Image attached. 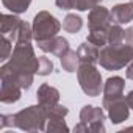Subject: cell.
<instances>
[{
  "label": "cell",
  "instance_id": "obj_25",
  "mask_svg": "<svg viewBox=\"0 0 133 133\" xmlns=\"http://www.w3.org/2000/svg\"><path fill=\"white\" fill-rule=\"evenodd\" d=\"M45 130L47 131H68V125H66L64 119H49L47 121V125H45Z\"/></svg>",
  "mask_w": 133,
  "mask_h": 133
},
{
  "label": "cell",
  "instance_id": "obj_20",
  "mask_svg": "<svg viewBox=\"0 0 133 133\" xmlns=\"http://www.w3.org/2000/svg\"><path fill=\"white\" fill-rule=\"evenodd\" d=\"M124 30L119 24H111V27L108 28V44L111 45H117L124 42Z\"/></svg>",
  "mask_w": 133,
  "mask_h": 133
},
{
  "label": "cell",
  "instance_id": "obj_18",
  "mask_svg": "<svg viewBox=\"0 0 133 133\" xmlns=\"http://www.w3.org/2000/svg\"><path fill=\"white\" fill-rule=\"evenodd\" d=\"M83 27V19L77 14H68L63 21V28L68 33H78Z\"/></svg>",
  "mask_w": 133,
  "mask_h": 133
},
{
  "label": "cell",
  "instance_id": "obj_22",
  "mask_svg": "<svg viewBox=\"0 0 133 133\" xmlns=\"http://www.w3.org/2000/svg\"><path fill=\"white\" fill-rule=\"evenodd\" d=\"M102 0H72V8L78 11H88L92 10L94 6L100 5Z\"/></svg>",
  "mask_w": 133,
  "mask_h": 133
},
{
  "label": "cell",
  "instance_id": "obj_16",
  "mask_svg": "<svg viewBox=\"0 0 133 133\" xmlns=\"http://www.w3.org/2000/svg\"><path fill=\"white\" fill-rule=\"evenodd\" d=\"M77 53H78V59L80 63H88V64H96L99 61V55H100V50L97 45L91 44V42H83L80 44V47L77 49Z\"/></svg>",
  "mask_w": 133,
  "mask_h": 133
},
{
  "label": "cell",
  "instance_id": "obj_23",
  "mask_svg": "<svg viewBox=\"0 0 133 133\" xmlns=\"http://www.w3.org/2000/svg\"><path fill=\"white\" fill-rule=\"evenodd\" d=\"M68 113H69L68 108H66L64 105H59L58 103V105H55V107H52V108L47 110V117L49 119H64L66 116H68Z\"/></svg>",
  "mask_w": 133,
  "mask_h": 133
},
{
  "label": "cell",
  "instance_id": "obj_27",
  "mask_svg": "<svg viewBox=\"0 0 133 133\" xmlns=\"http://www.w3.org/2000/svg\"><path fill=\"white\" fill-rule=\"evenodd\" d=\"M0 119H2V122H0V128L14 127V116L13 114H2Z\"/></svg>",
  "mask_w": 133,
  "mask_h": 133
},
{
  "label": "cell",
  "instance_id": "obj_24",
  "mask_svg": "<svg viewBox=\"0 0 133 133\" xmlns=\"http://www.w3.org/2000/svg\"><path fill=\"white\" fill-rule=\"evenodd\" d=\"M53 71V63L47 56H39V66H38V75H49Z\"/></svg>",
  "mask_w": 133,
  "mask_h": 133
},
{
  "label": "cell",
  "instance_id": "obj_30",
  "mask_svg": "<svg viewBox=\"0 0 133 133\" xmlns=\"http://www.w3.org/2000/svg\"><path fill=\"white\" fill-rule=\"evenodd\" d=\"M125 99H127V103H128V107L133 110V91H130V92L125 96Z\"/></svg>",
  "mask_w": 133,
  "mask_h": 133
},
{
  "label": "cell",
  "instance_id": "obj_5",
  "mask_svg": "<svg viewBox=\"0 0 133 133\" xmlns=\"http://www.w3.org/2000/svg\"><path fill=\"white\" fill-rule=\"evenodd\" d=\"M31 27H33V39L36 42L47 41L56 36L58 31L61 30V24L58 22V19L47 11H39L35 16Z\"/></svg>",
  "mask_w": 133,
  "mask_h": 133
},
{
  "label": "cell",
  "instance_id": "obj_3",
  "mask_svg": "<svg viewBox=\"0 0 133 133\" xmlns=\"http://www.w3.org/2000/svg\"><path fill=\"white\" fill-rule=\"evenodd\" d=\"M77 77L82 91L86 96L96 97L103 92V83H102V75L96 64H88V63H80L77 69Z\"/></svg>",
  "mask_w": 133,
  "mask_h": 133
},
{
  "label": "cell",
  "instance_id": "obj_19",
  "mask_svg": "<svg viewBox=\"0 0 133 133\" xmlns=\"http://www.w3.org/2000/svg\"><path fill=\"white\" fill-rule=\"evenodd\" d=\"M2 3L5 8H8L11 13H16V14H21V13H25L31 3V0H2Z\"/></svg>",
  "mask_w": 133,
  "mask_h": 133
},
{
  "label": "cell",
  "instance_id": "obj_14",
  "mask_svg": "<svg viewBox=\"0 0 133 133\" xmlns=\"http://www.w3.org/2000/svg\"><path fill=\"white\" fill-rule=\"evenodd\" d=\"M125 82L122 77H110L103 85V100H111L122 97Z\"/></svg>",
  "mask_w": 133,
  "mask_h": 133
},
{
  "label": "cell",
  "instance_id": "obj_13",
  "mask_svg": "<svg viewBox=\"0 0 133 133\" xmlns=\"http://www.w3.org/2000/svg\"><path fill=\"white\" fill-rule=\"evenodd\" d=\"M21 91L22 88L14 83L13 80L2 78V89H0V100L3 103H14L21 99Z\"/></svg>",
  "mask_w": 133,
  "mask_h": 133
},
{
  "label": "cell",
  "instance_id": "obj_6",
  "mask_svg": "<svg viewBox=\"0 0 133 133\" xmlns=\"http://www.w3.org/2000/svg\"><path fill=\"white\" fill-rule=\"evenodd\" d=\"M105 113L99 107L86 105L80 111V124L75 125V131H105Z\"/></svg>",
  "mask_w": 133,
  "mask_h": 133
},
{
  "label": "cell",
  "instance_id": "obj_8",
  "mask_svg": "<svg viewBox=\"0 0 133 133\" xmlns=\"http://www.w3.org/2000/svg\"><path fill=\"white\" fill-rule=\"evenodd\" d=\"M103 108H107L108 117L111 119L113 124H121L125 119H128L130 107L124 96L117 99H111V100H103Z\"/></svg>",
  "mask_w": 133,
  "mask_h": 133
},
{
  "label": "cell",
  "instance_id": "obj_29",
  "mask_svg": "<svg viewBox=\"0 0 133 133\" xmlns=\"http://www.w3.org/2000/svg\"><path fill=\"white\" fill-rule=\"evenodd\" d=\"M127 78H130V80H133V61L127 66Z\"/></svg>",
  "mask_w": 133,
  "mask_h": 133
},
{
  "label": "cell",
  "instance_id": "obj_17",
  "mask_svg": "<svg viewBox=\"0 0 133 133\" xmlns=\"http://www.w3.org/2000/svg\"><path fill=\"white\" fill-rule=\"evenodd\" d=\"M59 59H61V68L66 72H75L78 69L80 59H78V53L77 52H74V50L69 49L63 56H59Z\"/></svg>",
  "mask_w": 133,
  "mask_h": 133
},
{
  "label": "cell",
  "instance_id": "obj_10",
  "mask_svg": "<svg viewBox=\"0 0 133 133\" xmlns=\"http://www.w3.org/2000/svg\"><path fill=\"white\" fill-rule=\"evenodd\" d=\"M36 99H38L39 105H42L45 110H49V108L58 105V102H59V91L56 88L44 83V85L39 86V89L36 92Z\"/></svg>",
  "mask_w": 133,
  "mask_h": 133
},
{
  "label": "cell",
  "instance_id": "obj_12",
  "mask_svg": "<svg viewBox=\"0 0 133 133\" xmlns=\"http://www.w3.org/2000/svg\"><path fill=\"white\" fill-rule=\"evenodd\" d=\"M22 25V21L13 14H2V21H0V31H2L3 36L10 38L11 41L16 42L17 39V33H19V28Z\"/></svg>",
  "mask_w": 133,
  "mask_h": 133
},
{
  "label": "cell",
  "instance_id": "obj_9",
  "mask_svg": "<svg viewBox=\"0 0 133 133\" xmlns=\"http://www.w3.org/2000/svg\"><path fill=\"white\" fill-rule=\"evenodd\" d=\"M0 75L2 78H8V80H13L14 83H17L22 89H28L33 83V77L35 74L33 72H27V71H19V69H14L13 66H10L8 63H5L0 69Z\"/></svg>",
  "mask_w": 133,
  "mask_h": 133
},
{
  "label": "cell",
  "instance_id": "obj_1",
  "mask_svg": "<svg viewBox=\"0 0 133 133\" xmlns=\"http://www.w3.org/2000/svg\"><path fill=\"white\" fill-rule=\"evenodd\" d=\"M133 61V44L105 45L100 50L99 63L107 71H119Z\"/></svg>",
  "mask_w": 133,
  "mask_h": 133
},
{
  "label": "cell",
  "instance_id": "obj_31",
  "mask_svg": "<svg viewBox=\"0 0 133 133\" xmlns=\"http://www.w3.org/2000/svg\"><path fill=\"white\" fill-rule=\"evenodd\" d=\"M131 2H133V0H131Z\"/></svg>",
  "mask_w": 133,
  "mask_h": 133
},
{
  "label": "cell",
  "instance_id": "obj_28",
  "mask_svg": "<svg viewBox=\"0 0 133 133\" xmlns=\"http://www.w3.org/2000/svg\"><path fill=\"white\" fill-rule=\"evenodd\" d=\"M55 3L59 10H72V0H55Z\"/></svg>",
  "mask_w": 133,
  "mask_h": 133
},
{
  "label": "cell",
  "instance_id": "obj_2",
  "mask_svg": "<svg viewBox=\"0 0 133 133\" xmlns=\"http://www.w3.org/2000/svg\"><path fill=\"white\" fill-rule=\"evenodd\" d=\"M47 110L42 105H31L14 114V127L25 131H44L47 122Z\"/></svg>",
  "mask_w": 133,
  "mask_h": 133
},
{
  "label": "cell",
  "instance_id": "obj_21",
  "mask_svg": "<svg viewBox=\"0 0 133 133\" xmlns=\"http://www.w3.org/2000/svg\"><path fill=\"white\" fill-rule=\"evenodd\" d=\"M88 42L100 47H105L108 44V31H89L88 35Z\"/></svg>",
  "mask_w": 133,
  "mask_h": 133
},
{
  "label": "cell",
  "instance_id": "obj_4",
  "mask_svg": "<svg viewBox=\"0 0 133 133\" xmlns=\"http://www.w3.org/2000/svg\"><path fill=\"white\" fill-rule=\"evenodd\" d=\"M8 64L13 66L14 69L36 74L39 66V58H36L31 42H16Z\"/></svg>",
  "mask_w": 133,
  "mask_h": 133
},
{
  "label": "cell",
  "instance_id": "obj_11",
  "mask_svg": "<svg viewBox=\"0 0 133 133\" xmlns=\"http://www.w3.org/2000/svg\"><path fill=\"white\" fill-rule=\"evenodd\" d=\"M38 47L42 50V52H45V53H53V55H56V56H63L66 52L69 50V42L66 41L64 38H61V36H53V38H50V39H47V41H39L38 42Z\"/></svg>",
  "mask_w": 133,
  "mask_h": 133
},
{
  "label": "cell",
  "instance_id": "obj_26",
  "mask_svg": "<svg viewBox=\"0 0 133 133\" xmlns=\"http://www.w3.org/2000/svg\"><path fill=\"white\" fill-rule=\"evenodd\" d=\"M11 50H13V41L2 35V61L3 63L10 58V53H13Z\"/></svg>",
  "mask_w": 133,
  "mask_h": 133
},
{
  "label": "cell",
  "instance_id": "obj_7",
  "mask_svg": "<svg viewBox=\"0 0 133 133\" xmlns=\"http://www.w3.org/2000/svg\"><path fill=\"white\" fill-rule=\"evenodd\" d=\"M111 11L107 10L102 5H97L91 10L89 17H88V27L89 31H108L111 27Z\"/></svg>",
  "mask_w": 133,
  "mask_h": 133
},
{
  "label": "cell",
  "instance_id": "obj_15",
  "mask_svg": "<svg viewBox=\"0 0 133 133\" xmlns=\"http://www.w3.org/2000/svg\"><path fill=\"white\" fill-rule=\"evenodd\" d=\"M111 21L113 24H128L133 21V2L130 3H119L116 6H113L111 10Z\"/></svg>",
  "mask_w": 133,
  "mask_h": 133
}]
</instances>
